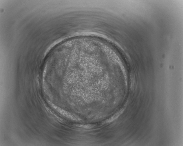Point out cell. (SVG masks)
I'll return each mask as SVG.
<instances>
[{"instance_id":"6da1fadb","label":"cell","mask_w":183,"mask_h":146,"mask_svg":"<svg viewBox=\"0 0 183 146\" xmlns=\"http://www.w3.org/2000/svg\"><path fill=\"white\" fill-rule=\"evenodd\" d=\"M52 106L57 111L65 116L74 120H76L78 119V118L75 116L56 106L55 105H52Z\"/></svg>"}]
</instances>
